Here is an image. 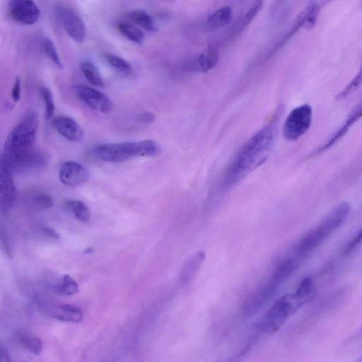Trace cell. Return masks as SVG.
Instances as JSON below:
<instances>
[{"label": "cell", "mask_w": 362, "mask_h": 362, "mask_svg": "<svg viewBox=\"0 0 362 362\" xmlns=\"http://www.w3.org/2000/svg\"><path fill=\"white\" fill-rule=\"evenodd\" d=\"M78 98L89 108L101 112L109 113L112 109L111 100L103 93L84 85L75 86Z\"/></svg>", "instance_id": "obj_10"}, {"label": "cell", "mask_w": 362, "mask_h": 362, "mask_svg": "<svg viewBox=\"0 0 362 362\" xmlns=\"http://www.w3.org/2000/svg\"><path fill=\"white\" fill-rule=\"evenodd\" d=\"M21 78L19 76H17L14 81L12 90H11V98L12 100L17 103L21 99Z\"/></svg>", "instance_id": "obj_33"}, {"label": "cell", "mask_w": 362, "mask_h": 362, "mask_svg": "<svg viewBox=\"0 0 362 362\" xmlns=\"http://www.w3.org/2000/svg\"><path fill=\"white\" fill-rule=\"evenodd\" d=\"M117 28L124 37L134 43L140 45L144 40V32L133 23L119 21L117 23Z\"/></svg>", "instance_id": "obj_19"}, {"label": "cell", "mask_w": 362, "mask_h": 362, "mask_svg": "<svg viewBox=\"0 0 362 362\" xmlns=\"http://www.w3.org/2000/svg\"><path fill=\"white\" fill-rule=\"evenodd\" d=\"M32 203L39 209H49L53 205L52 197L45 192L35 193L31 198Z\"/></svg>", "instance_id": "obj_30"}, {"label": "cell", "mask_w": 362, "mask_h": 362, "mask_svg": "<svg viewBox=\"0 0 362 362\" xmlns=\"http://www.w3.org/2000/svg\"><path fill=\"white\" fill-rule=\"evenodd\" d=\"M88 177V170L77 162L68 160L60 167L59 179L65 185L77 186L86 182Z\"/></svg>", "instance_id": "obj_13"}, {"label": "cell", "mask_w": 362, "mask_h": 362, "mask_svg": "<svg viewBox=\"0 0 362 362\" xmlns=\"http://www.w3.org/2000/svg\"><path fill=\"white\" fill-rule=\"evenodd\" d=\"M305 302L295 292L279 298L264 313L257 324V329L264 333L279 329Z\"/></svg>", "instance_id": "obj_4"}, {"label": "cell", "mask_w": 362, "mask_h": 362, "mask_svg": "<svg viewBox=\"0 0 362 362\" xmlns=\"http://www.w3.org/2000/svg\"><path fill=\"white\" fill-rule=\"evenodd\" d=\"M78 290V285L69 275L63 276L61 281L55 286L54 291L61 296H71Z\"/></svg>", "instance_id": "obj_26"}, {"label": "cell", "mask_w": 362, "mask_h": 362, "mask_svg": "<svg viewBox=\"0 0 362 362\" xmlns=\"http://www.w3.org/2000/svg\"><path fill=\"white\" fill-rule=\"evenodd\" d=\"M362 118V96L352 107L341 126L327 139L324 144L315 148L308 156V158L315 157L334 146Z\"/></svg>", "instance_id": "obj_8"}, {"label": "cell", "mask_w": 362, "mask_h": 362, "mask_svg": "<svg viewBox=\"0 0 362 362\" xmlns=\"http://www.w3.org/2000/svg\"><path fill=\"white\" fill-rule=\"evenodd\" d=\"M8 7L11 18L22 25H33L40 17V9L31 0H12Z\"/></svg>", "instance_id": "obj_11"}, {"label": "cell", "mask_w": 362, "mask_h": 362, "mask_svg": "<svg viewBox=\"0 0 362 362\" xmlns=\"http://www.w3.org/2000/svg\"><path fill=\"white\" fill-rule=\"evenodd\" d=\"M80 69L86 78L92 85L98 87H103L104 81L97 66L89 60H83L80 63Z\"/></svg>", "instance_id": "obj_21"}, {"label": "cell", "mask_w": 362, "mask_h": 362, "mask_svg": "<svg viewBox=\"0 0 362 362\" xmlns=\"http://www.w3.org/2000/svg\"><path fill=\"white\" fill-rule=\"evenodd\" d=\"M10 357L6 349L1 348L0 351V362H10Z\"/></svg>", "instance_id": "obj_36"}, {"label": "cell", "mask_w": 362, "mask_h": 362, "mask_svg": "<svg viewBox=\"0 0 362 362\" xmlns=\"http://www.w3.org/2000/svg\"><path fill=\"white\" fill-rule=\"evenodd\" d=\"M218 52L215 47L209 46L202 51L194 60V68L200 72H207L217 64Z\"/></svg>", "instance_id": "obj_16"}, {"label": "cell", "mask_w": 362, "mask_h": 362, "mask_svg": "<svg viewBox=\"0 0 362 362\" xmlns=\"http://www.w3.org/2000/svg\"><path fill=\"white\" fill-rule=\"evenodd\" d=\"M355 362H362V356L358 359H357Z\"/></svg>", "instance_id": "obj_37"}, {"label": "cell", "mask_w": 362, "mask_h": 362, "mask_svg": "<svg viewBox=\"0 0 362 362\" xmlns=\"http://www.w3.org/2000/svg\"><path fill=\"white\" fill-rule=\"evenodd\" d=\"M41 95L45 107V117L47 119L52 117L54 112V103L51 90L47 87L41 88Z\"/></svg>", "instance_id": "obj_29"}, {"label": "cell", "mask_w": 362, "mask_h": 362, "mask_svg": "<svg viewBox=\"0 0 362 362\" xmlns=\"http://www.w3.org/2000/svg\"><path fill=\"white\" fill-rule=\"evenodd\" d=\"M1 160L14 172H25L39 169L47 163L46 156L34 147L24 149H6Z\"/></svg>", "instance_id": "obj_6"}, {"label": "cell", "mask_w": 362, "mask_h": 362, "mask_svg": "<svg viewBox=\"0 0 362 362\" xmlns=\"http://www.w3.org/2000/svg\"><path fill=\"white\" fill-rule=\"evenodd\" d=\"M13 172L2 160L0 163V205L1 212L7 215L16 200V187L13 180Z\"/></svg>", "instance_id": "obj_9"}, {"label": "cell", "mask_w": 362, "mask_h": 362, "mask_svg": "<svg viewBox=\"0 0 362 362\" xmlns=\"http://www.w3.org/2000/svg\"><path fill=\"white\" fill-rule=\"evenodd\" d=\"M350 212L351 204L348 202L338 204L299 240L296 247L297 255L303 257L320 245L344 223Z\"/></svg>", "instance_id": "obj_2"}, {"label": "cell", "mask_w": 362, "mask_h": 362, "mask_svg": "<svg viewBox=\"0 0 362 362\" xmlns=\"http://www.w3.org/2000/svg\"><path fill=\"white\" fill-rule=\"evenodd\" d=\"M21 345L29 352L40 354L42 350V344L40 339L28 335H21L19 338Z\"/></svg>", "instance_id": "obj_27"}, {"label": "cell", "mask_w": 362, "mask_h": 362, "mask_svg": "<svg viewBox=\"0 0 362 362\" xmlns=\"http://www.w3.org/2000/svg\"><path fill=\"white\" fill-rule=\"evenodd\" d=\"M362 85V61L359 69L353 78L339 92L335 99L343 100L351 95Z\"/></svg>", "instance_id": "obj_23"}, {"label": "cell", "mask_w": 362, "mask_h": 362, "mask_svg": "<svg viewBox=\"0 0 362 362\" xmlns=\"http://www.w3.org/2000/svg\"><path fill=\"white\" fill-rule=\"evenodd\" d=\"M104 58L107 64L117 71L124 74H130L132 72V66L130 63L121 57L105 52Z\"/></svg>", "instance_id": "obj_25"}, {"label": "cell", "mask_w": 362, "mask_h": 362, "mask_svg": "<svg viewBox=\"0 0 362 362\" xmlns=\"http://www.w3.org/2000/svg\"><path fill=\"white\" fill-rule=\"evenodd\" d=\"M93 155L100 160L120 163L135 157H154L160 153L159 145L152 139H146L137 142L108 143L95 146Z\"/></svg>", "instance_id": "obj_3"}, {"label": "cell", "mask_w": 362, "mask_h": 362, "mask_svg": "<svg viewBox=\"0 0 362 362\" xmlns=\"http://www.w3.org/2000/svg\"><path fill=\"white\" fill-rule=\"evenodd\" d=\"M59 18L69 37L77 42L86 37V27L79 15L70 7L60 6L58 8Z\"/></svg>", "instance_id": "obj_12"}, {"label": "cell", "mask_w": 362, "mask_h": 362, "mask_svg": "<svg viewBox=\"0 0 362 362\" xmlns=\"http://www.w3.org/2000/svg\"><path fill=\"white\" fill-rule=\"evenodd\" d=\"M54 129L64 139L72 142L81 141L83 131L77 122L67 116H58L52 121Z\"/></svg>", "instance_id": "obj_14"}, {"label": "cell", "mask_w": 362, "mask_h": 362, "mask_svg": "<svg viewBox=\"0 0 362 362\" xmlns=\"http://www.w3.org/2000/svg\"><path fill=\"white\" fill-rule=\"evenodd\" d=\"M313 115V108L309 104H303L293 108L284 123V137L290 141L300 139L311 127Z\"/></svg>", "instance_id": "obj_7"}, {"label": "cell", "mask_w": 362, "mask_h": 362, "mask_svg": "<svg viewBox=\"0 0 362 362\" xmlns=\"http://www.w3.org/2000/svg\"><path fill=\"white\" fill-rule=\"evenodd\" d=\"M44 233L47 235L48 237L57 240L59 239V236L58 233L56 232V230L50 227H46L44 228Z\"/></svg>", "instance_id": "obj_35"}, {"label": "cell", "mask_w": 362, "mask_h": 362, "mask_svg": "<svg viewBox=\"0 0 362 362\" xmlns=\"http://www.w3.org/2000/svg\"><path fill=\"white\" fill-rule=\"evenodd\" d=\"M233 11L230 6H223L211 14L206 21V27L209 31L218 30L227 25L232 20Z\"/></svg>", "instance_id": "obj_17"}, {"label": "cell", "mask_w": 362, "mask_h": 362, "mask_svg": "<svg viewBox=\"0 0 362 362\" xmlns=\"http://www.w3.org/2000/svg\"><path fill=\"white\" fill-rule=\"evenodd\" d=\"M262 6V1H257L255 5L250 8L247 13L244 16L242 19L241 24L239 27L240 30L244 29L245 26L250 23V22L255 18L257 14L259 12Z\"/></svg>", "instance_id": "obj_32"}, {"label": "cell", "mask_w": 362, "mask_h": 362, "mask_svg": "<svg viewBox=\"0 0 362 362\" xmlns=\"http://www.w3.org/2000/svg\"><path fill=\"white\" fill-rule=\"evenodd\" d=\"M154 119V116L150 112H145L139 115V120L141 122L151 124Z\"/></svg>", "instance_id": "obj_34"}, {"label": "cell", "mask_w": 362, "mask_h": 362, "mask_svg": "<svg viewBox=\"0 0 362 362\" xmlns=\"http://www.w3.org/2000/svg\"><path fill=\"white\" fill-rule=\"evenodd\" d=\"M66 207L71 211L76 218L83 222L90 218V211L87 205L80 200L69 199L65 202Z\"/></svg>", "instance_id": "obj_24"}, {"label": "cell", "mask_w": 362, "mask_h": 362, "mask_svg": "<svg viewBox=\"0 0 362 362\" xmlns=\"http://www.w3.org/2000/svg\"><path fill=\"white\" fill-rule=\"evenodd\" d=\"M127 18L136 25L149 32L156 30L155 23L151 16L145 11L135 9L127 13Z\"/></svg>", "instance_id": "obj_20"}, {"label": "cell", "mask_w": 362, "mask_h": 362, "mask_svg": "<svg viewBox=\"0 0 362 362\" xmlns=\"http://www.w3.org/2000/svg\"><path fill=\"white\" fill-rule=\"evenodd\" d=\"M38 126L37 113L35 110H29L10 132L4 148L16 150L33 147Z\"/></svg>", "instance_id": "obj_5"}, {"label": "cell", "mask_w": 362, "mask_h": 362, "mask_svg": "<svg viewBox=\"0 0 362 362\" xmlns=\"http://www.w3.org/2000/svg\"><path fill=\"white\" fill-rule=\"evenodd\" d=\"M276 123L267 124L241 146L230 163L226 182L233 185L262 164L269 156L276 136Z\"/></svg>", "instance_id": "obj_1"}, {"label": "cell", "mask_w": 362, "mask_h": 362, "mask_svg": "<svg viewBox=\"0 0 362 362\" xmlns=\"http://www.w3.org/2000/svg\"><path fill=\"white\" fill-rule=\"evenodd\" d=\"M46 315L62 322H79L83 317L82 310L72 305H57L45 309Z\"/></svg>", "instance_id": "obj_15"}, {"label": "cell", "mask_w": 362, "mask_h": 362, "mask_svg": "<svg viewBox=\"0 0 362 362\" xmlns=\"http://www.w3.org/2000/svg\"><path fill=\"white\" fill-rule=\"evenodd\" d=\"M43 49L47 57L52 63L59 69H62L63 67L62 61L57 52L54 44L50 39L46 38L44 40Z\"/></svg>", "instance_id": "obj_28"}, {"label": "cell", "mask_w": 362, "mask_h": 362, "mask_svg": "<svg viewBox=\"0 0 362 362\" xmlns=\"http://www.w3.org/2000/svg\"><path fill=\"white\" fill-rule=\"evenodd\" d=\"M204 259L205 253L199 251L191 256L184 263L180 274V280L182 284L188 283L194 277Z\"/></svg>", "instance_id": "obj_18"}, {"label": "cell", "mask_w": 362, "mask_h": 362, "mask_svg": "<svg viewBox=\"0 0 362 362\" xmlns=\"http://www.w3.org/2000/svg\"><path fill=\"white\" fill-rule=\"evenodd\" d=\"M362 243V227L354 234V235L344 246L341 254L348 255L355 250Z\"/></svg>", "instance_id": "obj_31"}, {"label": "cell", "mask_w": 362, "mask_h": 362, "mask_svg": "<svg viewBox=\"0 0 362 362\" xmlns=\"http://www.w3.org/2000/svg\"><path fill=\"white\" fill-rule=\"evenodd\" d=\"M296 266V262L293 259H284L276 265L271 278L281 284L293 272Z\"/></svg>", "instance_id": "obj_22"}]
</instances>
